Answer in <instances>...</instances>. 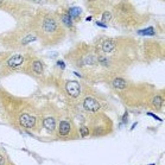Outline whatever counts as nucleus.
<instances>
[{
    "label": "nucleus",
    "instance_id": "9d476101",
    "mask_svg": "<svg viewBox=\"0 0 165 165\" xmlns=\"http://www.w3.org/2000/svg\"><path fill=\"white\" fill-rule=\"evenodd\" d=\"M113 87L115 88V89H125L126 88V81L124 79H114L113 80Z\"/></svg>",
    "mask_w": 165,
    "mask_h": 165
},
{
    "label": "nucleus",
    "instance_id": "ddd939ff",
    "mask_svg": "<svg viewBox=\"0 0 165 165\" xmlns=\"http://www.w3.org/2000/svg\"><path fill=\"white\" fill-rule=\"evenodd\" d=\"M153 106H155L157 109H160L163 106V97L162 96H156L153 99Z\"/></svg>",
    "mask_w": 165,
    "mask_h": 165
},
{
    "label": "nucleus",
    "instance_id": "f03ea898",
    "mask_svg": "<svg viewBox=\"0 0 165 165\" xmlns=\"http://www.w3.org/2000/svg\"><path fill=\"white\" fill-rule=\"evenodd\" d=\"M65 90L71 97H77L81 93V86L77 81H68L65 84Z\"/></svg>",
    "mask_w": 165,
    "mask_h": 165
},
{
    "label": "nucleus",
    "instance_id": "2eb2a0df",
    "mask_svg": "<svg viewBox=\"0 0 165 165\" xmlns=\"http://www.w3.org/2000/svg\"><path fill=\"white\" fill-rule=\"evenodd\" d=\"M111 19H112V13L111 12H105L102 14V20L105 21V23H108Z\"/></svg>",
    "mask_w": 165,
    "mask_h": 165
},
{
    "label": "nucleus",
    "instance_id": "20e7f679",
    "mask_svg": "<svg viewBox=\"0 0 165 165\" xmlns=\"http://www.w3.org/2000/svg\"><path fill=\"white\" fill-rule=\"evenodd\" d=\"M19 124L25 128H34L36 125V118L29 114H23L19 118Z\"/></svg>",
    "mask_w": 165,
    "mask_h": 165
},
{
    "label": "nucleus",
    "instance_id": "9b49d317",
    "mask_svg": "<svg viewBox=\"0 0 165 165\" xmlns=\"http://www.w3.org/2000/svg\"><path fill=\"white\" fill-rule=\"evenodd\" d=\"M138 34L141 35V36H153V35H155V29H153V27H147V29H144V30H140Z\"/></svg>",
    "mask_w": 165,
    "mask_h": 165
},
{
    "label": "nucleus",
    "instance_id": "6e6552de",
    "mask_svg": "<svg viewBox=\"0 0 165 165\" xmlns=\"http://www.w3.org/2000/svg\"><path fill=\"white\" fill-rule=\"evenodd\" d=\"M31 70L37 75H40L43 73V64L40 62V60H34L31 63Z\"/></svg>",
    "mask_w": 165,
    "mask_h": 165
},
{
    "label": "nucleus",
    "instance_id": "f257e3e1",
    "mask_svg": "<svg viewBox=\"0 0 165 165\" xmlns=\"http://www.w3.org/2000/svg\"><path fill=\"white\" fill-rule=\"evenodd\" d=\"M40 27H42V34L45 35V36H49V37L57 35V34H58L57 31H60V24H58V21L55 19V18L50 17V16L43 18L42 24H40Z\"/></svg>",
    "mask_w": 165,
    "mask_h": 165
},
{
    "label": "nucleus",
    "instance_id": "a211bd4d",
    "mask_svg": "<svg viewBox=\"0 0 165 165\" xmlns=\"http://www.w3.org/2000/svg\"><path fill=\"white\" fill-rule=\"evenodd\" d=\"M57 65H60L61 69H64V63H63L62 61H58V62H57Z\"/></svg>",
    "mask_w": 165,
    "mask_h": 165
},
{
    "label": "nucleus",
    "instance_id": "423d86ee",
    "mask_svg": "<svg viewBox=\"0 0 165 165\" xmlns=\"http://www.w3.org/2000/svg\"><path fill=\"white\" fill-rule=\"evenodd\" d=\"M23 62H24V57L21 56V55H14V56L8 58L7 65H8V67H11V68H17Z\"/></svg>",
    "mask_w": 165,
    "mask_h": 165
},
{
    "label": "nucleus",
    "instance_id": "f8f14e48",
    "mask_svg": "<svg viewBox=\"0 0 165 165\" xmlns=\"http://www.w3.org/2000/svg\"><path fill=\"white\" fill-rule=\"evenodd\" d=\"M62 23L64 25H67L68 27L69 26H73V20H71V17L69 14H63L62 16Z\"/></svg>",
    "mask_w": 165,
    "mask_h": 165
},
{
    "label": "nucleus",
    "instance_id": "39448f33",
    "mask_svg": "<svg viewBox=\"0 0 165 165\" xmlns=\"http://www.w3.org/2000/svg\"><path fill=\"white\" fill-rule=\"evenodd\" d=\"M70 129H71V125L68 120H62L58 126V133L61 137H67L70 133Z\"/></svg>",
    "mask_w": 165,
    "mask_h": 165
},
{
    "label": "nucleus",
    "instance_id": "f3484780",
    "mask_svg": "<svg viewBox=\"0 0 165 165\" xmlns=\"http://www.w3.org/2000/svg\"><path fill=\"white\" fill-rule=\"evenodd\" d=\"M149 115H151L152 118H155V119H157V120H158V121H162V119H160V118H158V116H157V115H155V114H152V113H149Z\"/></svg>",
    "mask_w": 165,
    "mask_h": 165
},
{
    "label": "nucleus",
    "instance_id": "dca6fc26",
    "mask_svg": "<svg viewBox=\"0 0 165 165\" xmlns=\"http://www.w3.org/2000/svg\"><path fill=\"white\" fill-rule=\"evenodd\" d=\"M80 133H81V137H87L88 134H89V131H88V127H86V126L80 127Z\"/></svg>",
    "mask_w": 165,
    "mask_h": 165
},
{
    "label": "nucleus",
    "instance_id": "0eeeda50",
    "mask_svg": "<svg viewBox=\"0 0 165 165\" xmlns=\"http://www.w3.org/2000/svg\"><path fill=\"white\" fill-rule=\"evenodd\" d=\"M43 127L48 132H52L56 127V120L53 118H44L43 120Z\"/></svg>",
    "mask_w": 165,
    "mask_h": 165
},
{
    "label": "nucleus",
    "instance_id": "1a4fd4ad",
    "mask_svg": "<svg viewBox=\"0 0 165 165\" xmlns=\"http://www.w3.org/2000/svg\"><path fill=\"white\" fill-rule=\"evenodd\" d=\"M115 48V43L114 40L112 39H107V40H103L102 43V51L106 52V53H109V52H112Z\"/></svg>",
    "mask_w": 165,
    "mask_h": 165
},
{
    "label": "nucleus",
    "instance_id": "4468645a",
    "mask_svg": "<svg viewBox=\"0 0 165 165\" xmlns=\"http://www.w3.org/2000/svg\"><path fill=\"white\" fill-rule=\"evenodd\" d=\"M69 12H70V14H69L70 17H76V16L79 17V16L81 14V13H80V12H81V10H80L79 7H73V8H70Z\"/></svg>",
    "mask_w": 165,
    "mask_h": 165
},
{
    "label": "nucleus",
    "instance_id": "6ab92c4d",
    "mask_svg": "<svg viewBox=\"0 0 165 165\" xmlns=\"http://www.w3.org/2000/svg\"><path fill=\"white\" fill-rule=\"evenodd\" d=\"M96 25H97V26H101V27H106V25H105V24H102V23H100V21H97Z\"/></svg>",
    "mask_w": 165,
    "mask_h": 165
},
{
    "label": "nucleus",
    "instance_id": "7ed1b4c3",
    "mask_svg": "<svg viewBox=\"0 0 165 165\" xmlns=\"http://www.w3.org/2000/svg\"><path fill=\"white\" fill-rule=\"evenodd\" d=\"M83 107L86 111H89V112H97L101 108L100 103L94 97H86L83 100Z\"/></svg>",
    "mask_w": 165,
    "mask_h": 165
}]
</instances>
